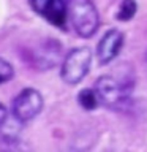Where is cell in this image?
<instances>
[{
  "instance_id": "9",
  "label": "cell",
  "mask_w": 147,
  "mask_h": 152,
  "mask_svg": "<svg viewBox=\"0 0 147 152\" xmlns=\"http://www.w3.org/2000/svg\"><path fill=\"white\" fill-rule=\"evenodd\" d=\"M136 11H138L136 0H120L119 8L116 11V19L120 22H128L136 16Z\"/></svg>"
},
{
  "instance_id": "10",
  "label": "cell",
  "mask_w": 147,
  "mask_h": 152,
  "mask_svg": "<svg viewBox=\"0 0 147 152\" xmlns=\"http://www.w3.org/2000/svg\"><path fill=\"white\" fill-rule=\"evenodd\" d=\"M14 78V66L7 59L0 57V84L9 83Z\"/></svg>"
},
{
  "instance_id": "1",
  "label": "cell",
  "mask_w": 147,
  "mask_h": 152,
  "mask_svg": "<svg viewBox=\"0 0 147 152\" xmlns=\"http://www.w3.org/2000/svg\"><path fill=\"white\" fill-rule=\"evenodd\" d=\"M128 65L117 70V76L101 75L95 81V92L98 100L111 109H120L130 100L135 89V73L130 71Z\"/></svg>"
},
{
  "instance_id": "3",
  "label": "cell",
  "mask_w": 147,
  "mask_h": 152,
  "mask_svg": "<svg viewBox=\"0 0 147 152\" xmlns=\"http://www.w3.org/2000/svg\"><path fill=\"white\" fill-rule=\"evenodd\" d=\"M92 60H93V54L90 48L79 46L71 49L62 60V66H60L62 81L70 86L79 84L90 71Z\"/></svg>"
},
{
  "instance_id": "4",
  "label": "cell",
  "mask_w": 147,
  "mask_h": 152,
  "mask_svg": "<svg viewBox=\"0 0 147 152\" xmlns=\"http://www.w3.org/2000/svg\"><path fill=\"white\" fill-rule=\"evenodd\" d=\"M43 106H44V100L40 90H36L35 87H25L13 100L11 114L19 122L25 124L33 121L43 111Z\"/></svg>"
},
{
  "instance_id": "8",
  "label": "cell",
  "mask_w": 147,
  "mask_h": 152,
  "mask_svg": "<svg viewBox=\"0 0 147 152\" xmlns=\"http://www.w3.org/2000/svg\"><path fill=\"white\" fill-rule=\"evenodd\" d=\"M78 103L82 109H85V111H93V109H97L100 100H98V95H97V92H95V89L85 87L82 90H79Z\"/></svg>"
},
{
  "instance_id": "11",
  "label": "cell",
  "mask_w": 147,
  "mask_h": 152,
  "mask_svg": "<svg viewBox=\"0 0 147 152\" xmlns=\"http://www.w3.org/2000/svg\"><path fill=\"white\" fill-rule=\"evenodd\" d=\"M28 2H30V7L33 8V11L40 14V11L51 2V0H28Z\"/></svg>"
},
{
  "instance_id": "2",
  "label": "cell",
  "mask_w": 147,
  "mask_h": 152,
  "mask_svg": "<svg viewBox=\"0 0 147 152\" xmlns=\"http://www.w3.org/2000/svg\"><path fill=\"white\" fill-rule=\"evenodd\" d=\"M68 22L81 38H92L100 27V13L92 0H71Z\"/></svg>"
},
{
  "instance_id": "5",
  "label": "cell",
  "mask_w": 147,
  "mask_h": 152,
  "mask_svg": "<svg viewBox=\"0 0 147 152\" xmlns=\"http://www.w3.org/2000/svg\"><path fill=\"white\" fill-rule=\"evenodd\" d=\"M62 56V45L57 40L47 38L41 41L33 51H30V62L38 70H49L57 65Z\"/></svg>"
},
{
  "instance_id": "7",
  "label": "cell",
  "mask_w": 147,
  "mask_h": 152,
  "mask_svg": "<svg viewBox=\"0 0 147 152\" xmlns=\"http://www.w3.org/2000/svg\"><path fill=\"white\" fill-rule=\"evenodd\" d=\"M0 152H32V149L21 136H11L0 138Z\"/></svg>"
},
{
  "instance_id": "6",
  "label": "cell",
  "mask_w": 147,
  "mask_h": 152,
  "mask_svg": "<svg viewBox=\"0 0 147 152\" xmlns=\"http://www.w3.org/2000/svg\"><path fill=\"white\" fill-rule=\"evenodd\" d=\"M123 33L119 28H109L97 45V59L100 65H108L120 54L123 46Z\"/></svg>"
},
{
  "instance_id": "12",
  "label": "cell",
  "mask_w": 147,
  "mask_h": 152,
  "mask_svg": "<svg viewBox=\"0 0 147 152\" xmlns=\"http://www.w3.org/2000/svg\"><path fill=\"white\" fill-rule=\"evenodd\" d=\"M9 119V111H8V108L5 106V104L0 102V127L3 125L5 122H7Z\"/></svg>"
}]
</instances>
